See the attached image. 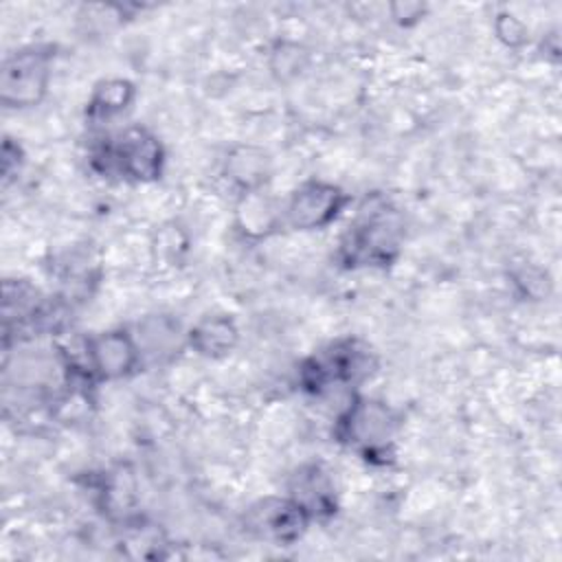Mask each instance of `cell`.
Listing matches in <instances>:
<instances>
[{"label": "cell", "mask_w": 562, "mask_h": 562, "mask_svg": "<svg viewBox=\"0 0 562 562\" xmlns=\"http://www.w3.org/2000/svg\"><path fill=\"white\" fill-rule=\"evenodd\" d=\"M402 239L397 213L384 202H367L340 241V259L349 268L386 266L395 259Z\"/></svg>", "instance_id": "cell-1"}, {"label": "cell", "mask_w": 562, "mask_h": 562, "mask_svg": "<svg viewBox=\"0 0 562 562\" xmlns=\"http://www.w3.org/2000/svg\"><path fill=\"white\" fill-rule=\"evenodd\" d=\"M373 353L353 338L331 342L303 364L301 380L314 393H325L334 386H347L364 380L373 371Z\"/></svg>", "instance_id": "cell-2"}, {"label": "cell", "mask_w": 562, "mask_h": 562, "mask_svg": "<svg viewBox=\"0 0 562 562\" xmlns=\"http://www.w3.org/2000/svg\"><path fill=\"white\" fill-rule=\"evenodd\" d=\"M53 46H26L11 53L0 72V99L7 108H29L42 101L50 79Z\"/></svg>", "instance_id": "cell-3"}, {"label": "cell", "mask_w": 562, "mask_h": 562, "mask_svg": "<svg viewBox=\"0 0 562 562\" xmlns=\"http://www.w3.org/2000/svg\"><path fill=\"white\" fill-rule=\"evenodd\" d=\"M97 158L105 160V171H116L136 182L156 180L162 171V147L143 127H130L112 143H105Z\"/></svg>", "instance_id": "cell-4"}, {"label": "cell", "mask_w": 562, "mask_h": 562, "mask_svg": "<svg viewBox=\"0 0 562 562\" xmlns=\"http://www.w3.org/2000/svg\"><path fill=\"white\" fill-rule=\"evenodd\" d=\"M393 422L391 411L382 402L358 397L349 402L347 411L338 417L336 435L338 441L360 450L369 459L375 452L386 450L393 435Z\"/></svg>", "instance_id": "cell-5"}, {"label": "cell", "mask_w": 562, "mask_h": 562, "mask_svg": "<svg viewBox=\"0 0 562 562\" xmlns=\"http://www.w3.org/2000/svg\"><path fill=\"white\" fill-rule=\"evenodd\" d=\"M349 202V195L331 184L321 180H310L301 184L285 206V220L296 231L323 228L338 217V213Z\"/></svg>", "instance_id": "cell-6"}, {"label": "cell", "mask_w": 562, "mask_h": 562, "mask_svg": "<svg viewBox=\"0 0 562 562\" xmlns=\"http://www.w3.org/2000/svg\"><path fill=\"white\" fill-rule=\"evenodd\" d=\"M312 518L292 498H263L246 512V529L261 540L290 544L305 531Z\"/></svg>", "instance_id": "cell-7"}, {"label": "cell", "mask_w": 562, "mask_h": 562, "mask_svg": "<svg viewBox=\"0 0 562 562\" xmlns=\"http://www.w3.org/2000/svg\"><path fill=\"white\" fill-rule=\"evenodd\" d=\"M90 373L101 380H116L130 375L138 360L140 349L125 331H103L86 345Z\"/></svg>", "instance_id": "cell-8"}, {"label": "cell", "mask_w": 562, "mask_h": 562, "mask_svg": "<svg viewBox=\"0 0 562 562\" xmlns=\"http://www.w3.org/2000/svg\"><path fill=\"white\" fill-rule=\"evenodd\" d=\"M239 331L228 316H209L189 331L191 347L209 358L226 356L237 345Z\"/></svg>", "instance_id": "cell-9"}, {"label": "cell", "mask_w": 562, "mask_h": 562, "mask_svg": "<svg viewBox=\"0 0 562 562\" xmlns=\"http://www.w3.org/2000/svg\"><path fill=\"white\" fill-rule=\"evenodd\" d=\"M292 490V501L299 503L310 518L334 512V492L318 465H312L307 468V472L296 474V483Z\"/></svg>", "instance_id": "cell-10"}, {"label": "cell", "mask_w": 562, "mask_h": 562, "mask_svg": "<svg viewBox=\"0 0 562 562\" xmlns=\"http://www.w3.org/2000/svg\"><path fill=\"white\" fill-rule=\"evenodd\" d=\"M134 99V86L127 79H105L97 83L90 101L88 116L94 121H108L121 114Z\"/></svg>", "instance_id": "cell-11"}, {"label": "cell", "mask_w": 562, "mask_h": 562, "mask_svg": "<svg viewBox=\"0 0 562 562\" xmlns=\"http://www.w3.org/2000/svg\"><path fill=\"white\" fill-rule=\"evenodd\" d=\"M226 171L235 184H239L246 191H255L266 180L268 158L259 149L241 147L228 158Z\"/></svg>", "instance_id": "cell-12"}, {"label": "cell", "mask_w": 562, "mask_h": 562, "mask_svg": "<svg viewBox=\"0 0 562 562\" xmlns=\"http://www.w3.org/2000/svg\"><path fill=\"white\" fill-rule=\"evenodd\" d=\"M272 57H274V59H279V61H274V64H272L274 72L285 75V72H296V70L301 68V57H303V53H301V48H299V46L281 44V48H277V50L272 53Z\"/></svg>", "instance_id": "cell-13"}, {"label": "cell", "mask_w": 562, "mask_h": 562, "mask_svg": "<svg viewBox=\"0 0 562 562\" xmlns=\"http://www.w3.org/2000/svg\"><path fill=\"white\" fill-rule=\"evenodd\" d=\"M496 33L509 46H518L520 42H525V35H527L525 26L514 15H501L496 22Z\"/></svg>", "instance_id": "cell-14"}]
</instances>
